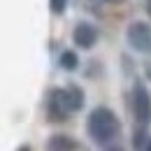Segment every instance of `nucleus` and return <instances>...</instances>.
<instances>
[{
  "label": "nucleus",
  "instance_id": "1",
  "mask_svg": "<svg viewBox=\"0 0 151 151\" xmlns=\"http://www.w3.org/2000/svg\"><path fill=\"white\" fill-rule=\"evenodd\" d=\"M86 130L91 135L95 144H112L114 139L119 137L121 132V123L116 119V114L109 107H95L93 112L88 114V121H86Z\"/></svg>",
  "mask_w": 151,
  "mask_h": 151
},
{
  "label": "nucleus",
  "instance_id": "2",
  "mask_svg": "<svg viewBox=\"0 0 151 151\" xmlns=\"http://www.w3.org/2000/svg\"><path fill=\"white\" fill-rule=\"evenodd\" d=\"M132 114H135V123L137 128H149L151 123V95L144 88V84H135L132 86Z\"/></svg>",
  "mask_w": 151,
  "mask_h": 151
},
{
  "label": "nucleus",
  "instance_id": "3",
  "mask_svg": "<svg viewBox=\"0 0 151 151\" xmlns=\"http://www.w3.org/2000/svg\"><path fill=\"white\" fill-rule=\"evenodd\" d=\"M128 44L139 54H151V26L144 21H135L128 26Z\"/></svg>",
  "mask_w": 151,
  "mask_h": 151
},
{
  "label": "nucleus",
  "instance_id": "4",
  "mask_svg": "<svg viewBox=\"0 0 151 151\" xmlns=\"http://www.w3.org/2000/svg\"><path fill=\"white\" fill-rule=\"evenodd\" d=\"M47 114L51 121H65L70 116V107H68V100H65V88H56L49 95V102H47Z\"/></svg>",
  "mask_w": 151,
  "mask_h": 151
},
{
  "label": "nucleus",
  "instance_id": "5",
  "mask_svg": "<svg viewBox=\"0 0 151 151\" xmlns=\"http://www.w3.org/2000/svg\"><path fill=\"white\" fill-rule=\"evenodd\" d=\"M72 40H75V44L79 49H93L95 42H98V28L88 21H81V23H77Z\"/></svg>",
  "mask_w": 151,
  "mask_h": 151
},
{
  "label": "nucleus",
  "instance_id": "6",
  "mask_svg": "<svg viewBox=\"0 0 151 151\" xmlns=\"http://www.w3.org/2000/svg\"><path fill=\"white\" fill-rule=\"evenodd\" d=\"M47 149L49 151H77V142L70 137V135L58 132V135H51V137H49Z\"/></svg>",
  "mask_w": 151,
  "mask_h": 151
},
{
  "label": "nucleus",
  "instance_id": "7",
  "mask_svg": "<svg viewBox=\"0 0 151 151\" xmlns=\"http://www.w3.org/2000/svg\"><path fill=\"white\" fill-rule=\"evenodd\" d=\"M65 100H68L70 112H79L84 107V91L79 86H68L65 88Z\"/></svg>",
  "mask_w": 151,
  "mask_h": 151
},
{
  "label": "nucleus",
  "instance_id": "8",
  "mask_svg": "<svg viewBox=\"0 0 151 151\" xmlns=\"http://www.w3.org/2000/svg\"><path fill=\"white\" fill-rule=\"evenodd\" d=\"M60 68L63 70H77L79 68V58L75 51H63L60 54Z\"/></svg>",
  "mask_w": 151,
  "mask_h": 151
},
{
  "label": "nucleus",
  "instance_id": "9",
  "mask_svg": "<svg viewBox=\"0 0 151 151\" xmlns=\"http://www.w3.org/2000/svg\"><path fill=\"white\" fill-rule=\"evenodd\" d=\"M49 5H51V12L54 14H63L65 7H68V0H49Z\"/></svg>",
  "mask_w": 151,
  "mask_h": 151
},
{
  "label": "nucleus",
  "instance_id": "10",
  "mask_svg": "<svg viewBox=\"0 0 151 151\" xmlns=\"http://www.w3.org/2000/svg\"><path fill=\"white\" fill-rule=\"evenodd\" d=\"M142 151H151V139H147V144L142 147Z\"/></svg>",
  "mask_w": 151,
  "mask_h": 151
},
{
  "label": "nucleus",
  "instance_id": "11",
  "mask_svg": "<svg viewBox=\"0 0 151 151\" xmlns=\"http://www.w3.org/2000/svg\"><path fill=\"white\" fill-rule=\"evenodd\" d=\"M144 7H147V14L151 17V0H147V5H144Z\"/></svg>",
  "mask_w": 151,
  "mask_h": 151
},
{
  "label": "nucleus",
  "instance_id": "12",
  "mask_svg": "<svg viewBox=\"0 0 151 151\" xmlns=\"http://www.w3.org/2000/svg\"><path fill=\"white\" fill-rule=\"evenodd\" d=\"M105 2H109V5H119V2H123V0H105Z\"/></svg>",
  "mask_w": 151,
  "mask_h": 151
},
{
  "label": "nucleus",
  "instance_id": "13",
  "mask_svg": "<svg viewBox=\"0 0 151 151\" xmlns=\"http://www.w3.org/2000/svg\"><path fill=\"white\" fill-rule=\"evenodd\" d=\"M147 75H149V79H151V63H147Z\"/></svg>",
  "mask_w": 151,
  "mask_h": 151
},
{
  "label": "nucleus",
  "instance_id": "14",
  "mask_svg": "<svg viewBox=\"0 0 151 151\" xmlns=\"http://www.w3.org/2000/svg\"><path fill=\"white\" fill-rule=\"evenodd\" d=\"M19 151H30V149H28V147H21V149Z\"/></svg>",
  "mask_w": 151,
  "mask_h": 151
},
{
  "label": "nucleus",
  "instance_id": "15",
  "mask_svg": "<svg viewBox=\"0 0 151 151\" xmlns=\"http://www.w3.org/2000/svg\"><path fill=\"white\" fill-rule=\"evenodd\" d=\"M109 151H123V149H109Z\"/></svg>",
  "mask_w": 151,
  "mask_h": 151
}]
</instances>
